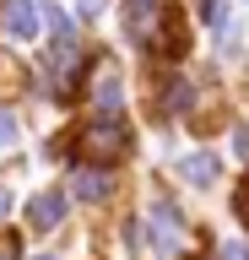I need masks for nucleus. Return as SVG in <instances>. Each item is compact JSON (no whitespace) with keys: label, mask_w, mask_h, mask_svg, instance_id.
Returning a JSON list of instances; mask_svg holds the SVG:
<instances>
[{"label":"nucleus","mask_w":249,"mask_h":260,"mask_svg":"<svg viewBox=\"0 0 249 260\" xmlns=\"http://www.w3.org/2000/svg\"><path fill=\"white\" fill-rule=\"evenodd\" d=\"M130 125H125V114H92V125L76 130V146H82V157L92 162V168H109V162H119L125 152H130Z\"/></svg>","instance_id":"f257e3e1"},{"label":"nucleus","mask_w":249,"mask_h":260,"mask_svg":"<svg viewBox=\"0 0 249 260\" xmlns=\"http://www.w3.org/2000/svg\"><path fill=\"white\" fill-rule=\"evenodd\" d=\"M179 233H184L179 206H173L168 195H157V201H152V244H157V255H179Z\"/></svg>","instance_id":"f03ea898"},{"label":"nucleus","mask_w":249,"mask_h":260,"mask_svg":"<svg viewBox=\"0 0 249 260\" xmlns=\"http://www.w3.org/2000/svg\"><path fill=\"white\" fill-rule=\"evenodd\" d=\"M152 49L168 54V60H179L184 49H190V27H184V16H173V11L157 16V27H152Z\"/></svg>","instance_id":"7ed1b4c3"},{"label":"nucleus","mask_w":249,"mask_h":260,"mask_svg":"<svg viewBox=\"0 0 249 260\" xmlns=\"http://www.w3.org/2000/svg\"><path fill=\"white\" fill-rule=\"evenodd\" d=\"M0 22H6V32H11L17 44H33L38 38V6L33 0H6V6H0Z\"/></svg>","instance_id":"20e7f679"},{"label":"nucleus","mask_w":249,"mask_h":260,"mask_svg":"<svg viewBox=\"0 0 249 260\" xmlns=\"http://www.w3.org/2000/svg\"><path fill=\"white\" fill-rule=\"evenodd\" d=\"M27 222H33L38 233L60 228V222H65V195H60V190H44V195H33V201H27Z\"/></svg>","instance_id":"39448f33"},{"label":"nucleus","mask_w":249,"mask_h":260,"mask_svg":"<svg viewBox=\"0 0 249 260\" xmlns=\"http://www.w3.org/2000/svg\"><path fill=\"white\" fill-rule=\"evenodd\" d=\"M157 16H163V0H125V32L130 38H152Z\"/></svg>","instance_id":"423d86ee"},{"label":"nucleus","mask_w":249,"mask_h":260,"mask_svg":"<svg viewBox=\"0 0 249 260\" xmlns=\"http://www.w3.org/2000/svg\"><path fill=\"white\" fill-rule=\"evenodd\" d=\"M109 190H114V179L103 174V168H76V179H70V195L76 201H109Z\"/></svg>","instance_id":"0eeeda50"},{"label":"nucleus","mask_w":249,"mask_h":260,"mask_svg":"<svg viewBox=\"0 0 249 260\" xmlns=\"http://www.w3.org/2000/svg\"><path fill=\"white\" fill-rule=\"evenodd\" d=\"M179 174L190 179V184H200V190H206V184L222 174V162H217L211 152H195V157H184V162H179Z\"/></svg>","instance_id":"6e6552de"},{"label":"nucleus","mask_w":249,"mask_h":260,"mask_svg":"<svg viewBox=\"0 0 249 260\" xmlns=\"http://www.w3.org/2000/svg\"><path fill=\"white\" fill-rule=\"evenodd\" d=\"M190 103H195L190 81H184V76H168V81H163V114H184Z\"/></svg>","instance_id":"1a4fd4ad"},{"label":"nucleus","mask_w":249,"mask_h":260,"mask_svg":"<svg viewBox=\"0 0 249 260\" xmlns=\"http://www.w3.org/2000/svg\"><path fill=\"white\" fill-rule=\"evenodd\" d=\"M98 114H119V71L103 60V76H98Z\"/></svg>","instance_id":"9d476101"},{"label":"nucleus","mask_w":249,"mask_h":260,"mask_svg":"<svg viewBox=\"0 0 249 260\" xmlns=\"http://www.w3.org/2000/svg\"><path fill=\"white\" fill-rule=\"evenodd\" d=\"M0 146H17V114L0 109Z\"/></svg>","instance_id":"9b49d317"},{"label":"nucleus","mask_w":249,"mask_h":260,"mask_svg":"<svg viewBox=\"0 0 249 260\" xmlns=\"http://www.w3.org/2000/svg\"><path fill=\"white\" fill-rule=\"evenodd\" d=\"M233 211H238V217H244V228H249V179L233 190Z\"/></svg>","instance_id":"f8f14e48"},{"label":"nucleus","mask_w":249,"mask_h":260,"mask_svg":"<svg viewBox=\"0 0 249 260\" xmlns=\"http://www.w3.org/2000/svg\"><path fill=\"white\" fill-rule=\"evenodd\" d=\"M103 6H109V0H76V16L92 22V16H103Z\"/></svg>","instance_id":"ddd939ff"},{"label":"nucleus","mask_w":249,"mask_h":260,"mask_svg":"<svg viewBox=\"0 0 249 260\" xmlns=\"http://www.w3.org/2000/svg\"><path fill=\"white\" fill-rule=\"evenodd\" d=\"M222 260H249V249L238 239H228V244H222Z\"/></svg>","instance_id":"4468645a"},{"label":"nucleus","mask_w":249,"mask_h":260,"mask_svg":"<svg viewBox=\"0 0 249 260\" xmlns=\"http://www.w3.org/2000/svg\"><path fill=\"white\" fill-rule=\"evenodd\" d=\"M125 244H130V249H141V222H135V217L125 222Z\"/></svg>","instance_id":"2eb2a0df"},{"label":"nucleus","mask_w":249,"mask_h":260,"mask_svg":"<svg viewBox=\"0 0 249 260\" xmlns=\"http://www.w3.org/2000/svg\"><path fill=\"white\" fill-rule=\"evenodd\" d=\"M233 146H238V157H249V130H238V136H233Z\"/></svg>","instance_id":"dca6fc26"},{"label":"nucleus","mask_w":249,"mask_h":260,"mask_svg":"<svg viewBox=\"0 0 249 260\" xmlns=\"http://www.w3.org/2000/svg\"><path fill=\"white\" fill-rule=\"evenodd\" d=\"M0 211H11V195H6V190H0Z\"/></svg>","instance_id":"f3484780"},{"label":"nucleus","mask_w":249,"mask_h":260,"mask_svg":"<svg viewBox=\"0 0 249 260\" xmlns=\"http://www.w3.org/2000/svg\"><path fill=\"white\" fill-rule=\"evenodd\" d=\"M38 260H54V255H38Z\"/></svg>","instance_id":"a211bd4d"}]
</instances>
